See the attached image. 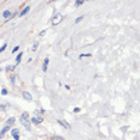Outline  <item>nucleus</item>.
<instances>
[{
    "instance_id": "obj_1",
    "label": "nucleus",
    "mask_w": 140,
    "mask_h": 140,
    "mask_svg": "<svg viewBox=\"0 0 140 140\" xmlns=\"http://www.w3.org/2000/svg\"><path fill=\"white\" fill-rule=\"evenodd\" d=\"M19 120H21V123L25 127V128L28 129V130H30V122H29V114L25 111V113H23L21 115V117H19Z\"/></svg>"
},
{
    "instance_id": "obj_2",
    "label": "nucleus",
    "mask_w": 140,
    "mask_h": 140,
    "mask_svg": "<svg viewBox=\"0 0 140 140\" xmlns=\"http://www.w3.org/2000/svg\"><path fill=\"white\" fill-rule=\"evenodd\" d=\"M62 19H64L62 15H61V13H56V15L53 17V19H52V24H53V25H58V24H60V23L62 22Z\"/></svg>"
},
{
    "instance_id": "obj_3",
    "label": "nucleus",
    "mask_w": 140,
    "mask_h": 140,
    "mask_svg": "<svg viewBox=\"0 0 140 140\" xmlns=\"http://www.w3.org/2000/svg\"><path fill=\"white\" fill-rule=\"evenodd\" d=\"M11 134H12V136L15 138V140H19V130H18L17 128L12 129V130H11Z\"/></svg>"
},
{
    "instance_id": "obj_4",
    "label": "nucleus",
    "mask_w": 140,
    "mask_h": 140,
    "mask_svg": "<svg viewBox=\"0 0 140 140\" xmlns=\"http://www.w3.org/2000/svg\"><path fill=\"white\" fill-rule=\"evenodd\" d=\"M23 98H24L25 101H29V102H30V101H32V96L29 93V92H27V91L23 92Z\"/></svg>"
},
{
    "instance_id": "obj_5",
    "label": "nucleus",
    "mask_w": 140,
    "mask_h": 140,
    "mask_svg": "<svg viewBox=\"0 0 140 140\" xmlns=\"http://www.w3.org/2000/svg\"><path fill=\"white\" fill-rule=\"evenodd\" d=\"M41 122H43V117H32L31 118V123H34V124H38V123H41Z\"/></svg>"
},
{
    "instance_id": "obj_6",
    "label": "nucleus",
    "mask_w": 140,
    "mask_h": 140,
    "mask_svg": "<svg viewBox=\"0 0 140 140\" xmlns=\"http://www.w3.org/2000/svg\"><path fill=\"white\" fill-rule=\"evenodd\" d=\"M9 130H10V126H5L4 128L1 129V132H0V139H1V138L6 134V132H9Z\"/></svg>"
},
{
    "instance_id": "obj_7",
    "label": "nucleus",
    "mask_w": 140,
    "mask_h": 140,
    "mask_svg": "<svg viewBox=\"0 0 140 140\" xmlns=\"http://www.w3.org/2000/svg\"><path fill=\"white\" fill-rule=\"evenodd\" d=\"M29 11H30V6H27V7H25L24 10H22V11H21V13H19V16H21V17H23V16H24V15H27L28 12H29Z\"/></svg>"
},
{
    "instance_id": "obj_8",
    "label": "nucleus",
    "mask_w": 140,
    "mask_h": 140,
    "mask_svg": "<svg viewBox=\"0 0 140 140\" xmlns=\"http://www.w3.org/2000/svg\"><path fill=\"white\" fill-rule=\"evenodd\" d=\"M58 123H60V126H62V127H65V128L70 129L71 126L70 124H67V122H64V121H60V120H58Z\"/></svg>"
},
{
    "instance_id": "obj_9",
    "label": "nucleus",
    "mask_w": 140,
    "mask_h": 140,
    "mask_svg": "<svg viewBox=\"0 0 140 140\" xmlns=\"http://www.w3.org/2000/svg\"><path fill=\"white\" fill-rule=\"evenodd\" d=\"M3 17L4 18H6V19H10V17H11V12L9 10H6L3 12Z\"/></svg>"
},
{
    "instance_id": "obj_10",
    "label": "nucleus",
    "mask_w": 140,
    "mask_h": 140,
    "mask_svg": "<svg viewBox=\"0 0 140 140\" xmlns=\"http://www.w3.org/2000/svg\"><path fill=\"white\" fill-rule=\"evenodd\" d=\"M49 62V59L47 58V59H44V61H43V72H46L47 71V65H48Z\"/></svg>"
},
{
    "instance_id": "obj_11",
    "label": "nucleus",
    "mask_w": 140,
    "mask_h": 140,
    "mask_svg": "<svg viewBox=\"0 0 140 140\" xmlns=\"http://www.w3.org/2000/svg\"><path fill=\"white\" fill-rule=\"evenodd\" d=\"M15 123V117H10L6 121V126H11V124Z\"/></svg>"
},
{
    "instance_id": "obj_12",
    "label": "nucleus",
    "mask_w": 140,
    "mask_h": 140,
    "mask_svg": "<svg viewBox=\"0 0 140 140\" xmlns=\"http://www.w3.org/2000/svg\"><path fill=\"white\" fill-rule=\"evenodd\" d=\"M22 56H23V53H19L18 55H17V58H16V62H17V64H19V61H21Z\"/></svg>"
},
{
    "instance_id": "obj_13",
    "label": "nucleus",
    "mask_w": 140,
    "mask_h": 140,
    "mask_svg": "<svg viewBox=\"0 0 140 140\" xmlns=\"http://www.w3.org/2000/svg\"><path fill=\"white\" fill-rule=\"evenodd\" d=\"M7 107H9V104H6V103H0V109H1V110H5Z\"/></svg>"
},
{
    "instance_id": "obj_14",
    "label": "nucleus",
    "mask_w": 140,
    "mask_h": 140,
    "mask_svg": "<svg viewBox=\"0 0 140 140\" xmlns=\"http://www.w3.org/2000/svg\"><path fill=\"white\" fill-rule=\"evenodd\" d=\"M50 140H65L62 136H59V135H55L53 138H50Z\"/></svg>"
},
{
    "instance_id": "obj_15",
    "label": "nucleus",
    "mask_w": 140,
    "mask_h": 140,
    "mask_svg": "<svg viewBox=\"0 0 140 140\" xmlns=\"http://www.w3.org/2000/svg\"><path fill=\"white\" fill-rule=\"evenodd\" d=\"M11 83L15 85V83H16V75L15 74H11Z\"/></svg>"
},
{
    "instance_id": "obj_16",
    "label": "nucleus",
    "mask_w": 140,
    "mask_h": 140,
    "mask_svg": "<svg viewBox=\"0 0 140 140\" xmlns=\"http://www.w3.org/2000/svg\"><path fill=\"white\" fill-rule=\"evenodd\" d=\"M16 68V66H13V65H11V66H9V67H6V71H12Z\"/></svg>"
},
{
    "instance_id": "obj_17",
    "label": "nucleus",
    "mask_w": 140,
    "mask_h": 140,
    "mask_svg": "<svg viewBox=\"0 0 140 140\" xmlns=\"http://www.w3.org/2000/svg\"><path fill=\"white\" fill-rule=\"evenodd\" d=\"M83 18H84L83 16H79L78 18H77V19H75V22H74V23H79V22H81V21H83Z\"/></svg>"
},
{
    "instance_id": "obj_18",
    "label": "nucleus",
    "mask_w": 140,
    "mask_h": 140,
    "mask_svg": "<svg viewBox=\"0 0 140 140\" xmlns=\"http://www.w3.org/2000/svg\"><path fill=\"white\" fill-rule=\"evenodd\" d=\"M6 47H7V44H6V43H4V44H3V47L0 48V53H1V52H4V50L6 49Z\"/></svg>"
},
{
    "instance_id": "obj_19",
    "label": "nucleus",
    "mask_w": 140,
    "mask_h": 140,
    "mask_svg": "<svg viewBox=\"0 0 140 140\" xmlns=\"http://www.w3.org/2000/svg\"><path fill=\"white\" fill-rule=\"evenodd\" d=\"M87 56H91V54H81L80 58H87Z\"/></svg>"
},
{
    "instance_id": "obj_20",
    "label": "nucleus",
    "mask_w": 140,
    "mask_h": 140,
    "mask_svg": "<svg viewBox=\"0 0 140 140\" xmlns=\"http://www.w3.org/2000/svg\"><path fill=\"white\" fill-rule=\"evenodd\" d=\"M18 49H19V46H17V47H15V48L12 49V53H16V52L18 50Z\"/></svg>"
},
{
    "instance_id": "obj_21",
    "label": "nucleus",
    "mask_w": 140,
    "mask_h": 140,
    "mask_svg": "<svg viewBox=\"0 0 140 140\" xmlns=\"http://www.w3.org/2000/svg\"><path fill=\"white\" fill-rule=\"evenodd\" d=\"M83 5V1H75V6H80Z\"/></svg>"
},
{
    "instance_id": "obj_22",
    "label": "nucleus",
    "mask_w": 140,
    "mask_h": 140,
    "mask_svg": "<svg viewBox=\"0 0 140 140\" xmlns=\"http://www.w3.org/2000/svg\"><path fill=\"white\" fill-rule=\"evenodd\" d=\"M79 111H80L79 108H74V109H73V113H79Z\"/></svg>"
},
{
    "instance_id": "obj_23",
    "label": "nucleus",
    "mask_w": 140,
    "mask_h": 140,
    "mask_svg": "<svg viewBox=\"0 0 140 140\" xmlns=\"http://www.w3.org/2000/svg\"><path fill=\"white\" fill-rule=\"evenodd\" d=\"M6 93H7V90L6 89H3L1 90V95H6Z\"/></svg>"
},
{
    "instance_id": "obj_24",
    "label": "nucleus",
    "mask_w": 140,
    "mask_h": 140,
    "mask_svg": "<svg viewBox=\"0 0 140 140\" xmlns=\"http://www.w3.org/2000/svg\"><path fill=\"white\" fill-rule=\"evenodd\" d=\"M44 34H46V30H42V31L40 32V35H41V36H43V35H44Z\"/></svg>"
}]
</instances>
